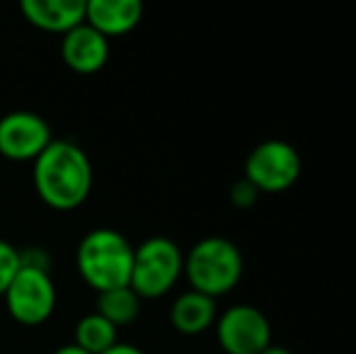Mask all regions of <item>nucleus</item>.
<instances>
[{"instance_id":"nucleus-4","label":"nucleus","mask_w":356,"mask_h":354,"mask_svg":"<svg viewBox=\"0 0 356 354\" xmlns=\"http://www.w3.org/2000/svg\"><path fill=\"white\" fill-rule=\"evenodd\" d=\"M184 274V252L172 238L150 236L134 246V267L129 287L141 298H163Z\"/></svg>"},{"instance_id":"nucleus-2","label":"nucleus","mask_w":356,"mask_h":354,"mask_svg":"<svg viewBox=\"0 0 356 354\" xmlns=\"http://www.w3.org/2000/svg\"><path fill=\"white\" fill-rule=\"evenodd\" d=\"M134 267V246L117 228H92L78 241L75 269L92 291L129 287Z\"/></svg>"},{"instance_id":"nucleus-7","label":"nucleus","mask_w":356,"mask_h":354,"mask_svg":"<svg viewBox=\"0 0 356 354\" xmlns=\"http://www.w3.org/2000/svg\"><path fill=\"white\" fill-rule=\"evenodd\" d=\"M216 342L225 354H262L272 345V323L262 308L235 303L213 323Z\"/></svg>"},{"instance_id":"nucleus-1","label":"nucleus","mask_w":356,"mask_h":354,"mask_svg":"<svg viewBox=\"0 0 356 354\" xmlns=\"http://www.w3.org/2000/svg\"><path fill=\"white\" fill-rule=\"evenodd\" d=\"M95 168L73 138H54L32 163L34 194L54 211H75L92 194Z\"/></svg>"},{"instance_id":"nucleus-11","label":"nucleus","mask_w":356,"mask_h":354,"mask_svg":"<svg viewBox=\"0 0 356 354\" xmlns=\"http://www.w3.org/2000/svg\"><path fill=\"white\" fill-rule=\"evenodd\" d=\"M19 13L32 27L61 37L85 22L83 0H22Z\"/></svg>"},{"instance_id":"nucleus-8","label":"nucleus","mask_w":356,"mask_h":354,"mask_svg":"<svg viewBox=\"0 0 356 354\" xmlns=\"http://www.w3.org/2000/svg\"><path fill=\"white\" fill-rule=\"evenodd\" d=\"M51 124L39 112L13 109L0 117V158L10 163H34L54 141Z\"/></svg>"},{"instance_id":"nucleus-17","label":"nucleus","mask_w":356,"mask_h":354,"mask_svg":"<svg viewBox=\"0 0 356 354\" xmlns=\"http://www.w3.org/2000/svg\"><path fill=\"white\" fill-rule=\"evenodd\" d=\"M19 257H22L24 267H37V269H51V255L44 248H19Z\"/></svg>"},{"instance_id":"nucleus-10","label":"nucleus","mask_w":356,"mask_h":354,"mask_svg":"<svg viewBox=\"0 0 356 354\" xmlns=\"http://www.w3.org/2000/svg\"><path fill=\"white\" fill-rule=\"evenodd\" d=\"M141 19L143 5L138 0H88L85 3V22L107 39L134 32Z\"/></svg>"},{"instance_id":"nucleus-5","label":"nucleus","mask_w":356,"mask_h":354,"mask_svg":"<svg viewBox=\"0 0 356 354\" xmlns=\"http://www.w3.org/2000/svg\"><path fill=\"white\" fill-rule=\"evenodd\" d=\"M5 311L17 325L39 328L54 316L58 306V287L51 269L19 267L8 291L3 293Z\"/></svg>"},{"instance_id":"nucleus-3","label":"nucleus","mask_w":356,"mask_h":354,"mask_svg":"<svg viewBox=\"0 0 356 354\" xmlns=\"http://www.w3.org/2000/svg\"><path fill=\"white\" fill-rule=\"evenodd\" d=\"M243 252L223 236H207L184 252V274L192 291L209 298L230 293L243 279Z\"/></svg>"},{"instance_id":"nucleus-19","label":"nucleus","mask_w":356,"mask_h":354,"mask_svg":"<svg viewBox=\"0 0 356 354\" xmlns=\"http://www.w3.org/2000/svg\"><path fill=\"white\" fill-rule=\"evenodd\" d=\"M51 354H88V352L80 350V347L75 345V342H68V345H58Z\"/></svg>"},{"instance_id":"nucleus-16","label":"nucleus","mask_w":356,"mask_h":354,"mask_svg":"<svg viewBox=\"0 0 356 354\" xmlns=\"http://www.w3.org/2000/svg\"><path fill=\"white\" fill-rule=\"evenodd\" d=\"M259 197H262V194L257 192V187H254L252 182H248L245 177L233 182V187H230V192H228L230 204H233L235 209H243V211L245 209H252Z\"/></svg>"},{"instance_id":"nucleus-18","label":"nucleus","mask_w":356,"mask_h":354,"mask_svg":"<svg viewBox=\"0 0 356 354\" xmlns=\"http://www.w3.org/2000/svg\"><path fill=\"white\" fill-rule=\"evenodd\" d=\"M102 354H145V352L138 345H131V342H122V340H119L117 345L109 347V350L102 352Z\"/></svg>"},{"instance_id":"nucleus-14","label":"nucleus","mask_w":356,"mask_h":354,"mask_svg":"<svg viewBox=\"0 0 356 354\" xmlns=\"http://www.w3.org/2000/svg\"><path fill=\"white\" fill-rule=\"evenodd\" d=\"M73 342L88 354H102L119 342V328H114L99 313H88L73 328Z\"/></svg>"},{"instance_id":"nucleus-6","label":"nucleus","mask_w":356,"mask_h":354,"mask_svg":"<svg viewBox=\"0 0 356 354\" xmlns=\"http://www.w3.org/2000/svg\"><path fill=\"white\" fill-rule=\"evenodd\" d=\"M303 161L298 151L284 138H269L254 146L245 158V179L259 194H279L291 189L300 177Z\"/></svg>"},{"instance_id":"nucleus-12","label":"nucleus","mask_w":356,"mask_h":354,"mask_svg":"<svg viewBox=\"0 0 356 354\" xmlns=\"http://www.w3.org/2000/svg\"><path fill=\"white\" fill-rule=\"evenodd\" d=\"M216 318H218V306H216L213 298L204 296L199 291H192V289L177 293L175 301L170 303V325L179 335H202L209 328H213Z\"/></svg>"},{"instance_id":"nucleus-20","label":"nucleus","mask_w":356,"mask_h":354,"mask_svg":"<svg viewBox=\"0 0 356 354\" xmlns=\"http://www.w3.org/2000/svg\"><path fill=\"white\" fill-rule=\"evenodd\" d=\"M262 354H293V352L286 350V347H282V345H274V342H272V345H269Z\"/></svg>"},{"instance_id":"nucleus-9","label":"nucleus","mask_w":356,"mask_h":354,"mask_svg":"<svg viewBox=\"0 0 356 354\" xmlns=\"http://www.w3.org/2000/svg\"><path fill=\"white\" fill-rule=\"evenodd\" d=\"M61 58L73 73L78 76H92L99 73L109 61V39L102 37L97 29H92L88 22L73 27L61 37Z\"/></svg>"},{"instance_id":"nucleus-13","label":"nucleus","mask_w":356,"mask_h":354,"mask_svg":"<svg viewBox=\"0 0 356 354\" xmlns=\"http://www.w3.org/2000/svg\"><path fill=\"white\" fill-rule=\"evenodd\" d=\"M95 313L107 318L114 328L131 325V323L141 316V298L136 296V291H134L131 287L109 289V291L97 293Z\"/></svg>"},{"instance_id":"nucleus-15","label":"nucleus","mask_w":356,"mask_h":354,"mask_svg":"<svg viewBox=\"0 0 356 354\" xmlns=\"http://www.w3.org/2000/svg\"><path fill=\"white\" fill-rule=\"evenodd\" d=\"M22 267V257H19V248L13 246L10 241L0 238V298L8 291L10 282L15 279V274Z\"/></svg>"}]
</instances>
